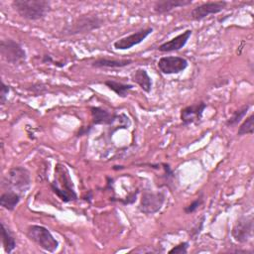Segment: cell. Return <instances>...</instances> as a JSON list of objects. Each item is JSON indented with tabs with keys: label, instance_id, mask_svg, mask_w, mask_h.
<instances>
[{
	"label": "cell",
	"instance_id": "cell-28",
	"mask_svg": "<svg viewBox=\"0 0 254 254\" xmlns=\"http://www.w3.org/2000/svg\"><path fill=\"white\" fill-rule=\"evenodd\" d=\"M163 249L159 248H154L152 246H140L137 249L131 250L130 252H135V253H158V252H163Z\"/></svg>",
	"mask_w": 254,
	"mask_h": 254
},
{
	"label": "cell",
	"instance_id": "cell-14",
	"mask_svg": "<svg viewBox=\"0 0 254 254\" xmlns=\"http://www.w3.org/2000/svg\"><path fill=\"white\" fill-rule=\"evenodd\" d=\"M89 109L92 118V125H113L115 121L120 118V115L111 113L98 106H91Z\"/></svg>",
	"mask_w": 254,
	"mask_h": 254
},
{
	"label": "cell",
	"instance_id": "cell-17",
	"mask_svg": "<svg viewBox=\"0 0 254 254\" xmlns=\"http://www.w3.org/2000/svg\"><path fill=\"white\" fill-rule=\"evenodd\" d=\"M132 80L137 83L143 91L146 93L151 92L152 89V78L144 68H137L132 74Z\"/></svg>",
	"mask_w": 254,
	"mask_h": 254
},
{
	"label": "cell",
	"instance_id": "cell-22",
	"mask_svg": "<svg viewBox=\"0 0 254 254\" xmlns=\"http://www.w3.org/2000/svg\"><path fill=\"white\" fill-rule=\"evenodd\" d=\"M254 132V114H250L239 126L237 136H244L247 134L252 135Z\"/></svg>",
	"mask_w": 254,
	"mask_h": 254
},
{
	"label": "cell",
	"instance_id": "cell-13",
	"mask_svg": "<svg viewBox=\"0 0 254 254\" xmlns=\"http://www.w3.org/2000/svg\"><path fill=\"white\" fill-rule=\"evenodd\" d=\"M191 32L192 31L190 29L186 30L185 32L176 36L175 38L161 44L158 47V51H160L162 53H170V52H176V51L183 49L187 45L189 39L190 38Z\"/></svg>",
	"mask_w": 254,
	"mask_h": 254
},
{
	"label": "cell",
	"instance_id": "cell-19",
	"mask_svg": "<svg viewBox=\"0 0 254 254\" xmlns=\"http://www.w3.org/2000/svg\"><path fill=\"white\" fill-rule=\"evenodd\" d=\"M104 84L113 92H115L119 97H126L128 92L134 87L133 84L130 83H122L113 79H107L104 81Z\"/></svg>",
	"mask_w": 254,
	"mask_h": 254
},
{
	"label": "cell",
	"instance_id": "cell-18",
	"mask_svg": "<svg viewBox=\"0 0 254 254\" xmlns=\"http://www.w3.org/2000/svg\"><path fill=\"white\" fill-rule=\"evenodd\" d=\"M22 196L12 190H4L0 195V204L3 208L12 211L20 202Z\"/></svg>",
	"mask_w": 254,
	"mask_h": 254
},
{
	"label": "cell",
	"instance_id": "cell-21",
	"mask_svg": "<svg viewBox=\"0 0 254 254\" xmlns=\"http://www.w3.org/2000/svg\"><path fill=\"white\" fill-rule=\"evenodd\" d=\"M251 107V104L250 103H247V104H244L242 106H240L238 109L234 110L232 115L226 120L225 122V125L227 127H233V126H236L238 123L241 122V120L246 116L248 110L250 109Z\"/></svg>",
	"mask_w": 254,
	"mask_h": 254
},
{
	"label": "cell",
	"instance_id": "cell-16",
	"mask_svg": "<svg viewBox=\"0 0 254 254\" xmlns=\"http://www.w3.org/2000/svg\"><path fill=\"white\" fill-rule=\"evenodd\" d=\"M133 63L130 59H108V58H98L92 62L91 65L93 67H124Z\"/></svg>",
	"mask_w": 254,
	"mask_h": 254
},
{
	"label": "cell",
	"instance_id": "cell-31",
	"mask_svg": "<svg viewBox=\"0 0 254 254\" xmlns=\"http://www.w3.org/2000/svg\"><path fill=\"white\" fill-rule=\"evenodd\" d=\"M91 129H92V126H82V127H80L78 132H77V137L88 135L90 133Z\"/></svg>",
	"mask_w": 254,
	"mask_h": 254
},
{
	"label": "cell",
	"instance_id": "cell-3",
	"mask_svg": "<svg viewBox=\"0 0 254 254\" xmlns=\"http://www.w3.org/2000/svg\"><path fill=\"white\" fill-rule=\"evenodd\" d=\"M12 7L25 20L43 19L51 10V3L45 0H14Z\"/></svg>",
	"mask_w": 254,
	"mask_h": 254
},
{
	"label": "cell",
	"instance_id": "cell-11",
	"mask_svg": "<svg viewBox=\"0 0 254 254\" xmlns=\"http://www.w3.org/2000/svg\"><path fill=\"white\" fill-rule=\"evenodd\" d=\"M153 28L152 27H147L141 30H138L137 32L130 34L126 37H123L117 41L114 42L113 47L116 50H129L133 48L134 46H137L141 44L150 34H152Z\"/></svg>",
	"mask_w": 254,
	"mask_h": 254
},
{
	"label": "cell",
	"instance_id": "cell-10",
	"mask_svg": "<svg viewBox=\"0 0 254 254\" xmlns=\"http://www.w3.org/2000/svg\"><path fill=\"white\" fill-rule=\"evenodd\" d=\"M226 5V1H208L202 3L191 10L190 18L194 21H200L209 15L221 12L222 10H224Z\"/></svg>",
	"mask_w": 254,
	"mask_h": 254
},
{
	"label": "cell",
	"instance_id": "cell-1",
	"mask_svg": "<svg viewBox=\"0 0 254 254\" xmlns=\"http://www.w3.org/2000/svg\"><path fill=\"white\" fill-rule=\"evenodd\" d=\"M53 192L64 202H69L77 199L73 183L69 171L64 164L58 163L55 167V176L50 184Z\"/></svg>",
	"mask_w": 254,
	"mask_h": 254
},
{
	"label": "cell",
	"instance_id": "cell-4",
	"mask_svg": "<svg viewBox=\"0 0 254 254\" xmlns=\"http://www.w3.org/2000/svg\"><path fill=\"white\" fill-rule=\"evenodd\" d=\"M26 235L38 247L47 252H55L59 247V241L45 226L32 224L28 226Z\"/></svg>",
	"mask_w": 254,
	"mask_h": 254
},
{
	"label": "cell",
	"instance_id": "cell-7",
	"mask_svg": "<svg viewBox=\"0 0 254 254\" xmlns=\"http://www.w3.org/2000/svg\"><path fill=\"white\" fill-rule=\"evenodd\" d=\"M0 53L3 60L9 64H22L26 61V52L23 47L12 39L1 40Z\"/></svg>",
	"mask_w": 254,
	"mask_h": 254
},
{
	"label": "cell",
	"instance_id": "cell-9",
	"mask_svg": "<svg viewBox=\"0 0 254 254\" xmlns=\"http://www.w3.org/2000/svg\"><path fill=\"white\" fill-rule=\"evenodd\" d=\"M158 67L160 71L164 74H177L184 71L189 63L185 58L177 56H167L162 57L158 61Z\"/></svg>",
	"mask_w": 254,
	"mask_h": 254
},
{
	"label": "cell",
	"instance_id": "cell-6",
	"mask_svg": "<svg viewBox=\"0 0 254 254\" xmlns=\"http://www.w3.org/2000/svg\"><path fill=\"white\" fill-rule=\"evenodd\" d=\"M165 200L166 192L164 190H144L138 205V209L145 214H154L163 207Z\"/></svg>",
	"mask_w": 254,
	"mask_h": 254
},
{
	"label": "cell",
	"instance_id": "cell-8",
	"mask_svg": "<svg viewBox=\"0 0 254 254\" xmlns=\"http://www.w3.org/2000/svg\"><path fill=\"white\" fill-rule=\"evenodd\" d=\"M231 235L238 243H246L253 235V215H242L234 223Z\"/></svg>",
	"mask_w": 254,
	"mask_h": 254
},
{
	"label": "cell",
	"instance_id": "cell-30",
	"mask_svg": "<svg viewBox=\"0 0 254 254\" xmlns=\"http://www.w3.org/2000/svg\"><path fill=\"white\" fill-rule=\"evenodd\" d=\"M35 94H42L45 90H46V86L42 83H37L35 85L32 86V89H31Z\"/></svg>",
	"mask_w": 254,
	"mask_h": 254
},
{
	"label": "cell",
	"instance_id": "cell-23",
	"mask_svg": "<svg viewBox=\"0 0 254 254\" xmlns=\"http://www.w3.org/2000/svg\"><path fill=\"white\" fill-rule=\"evenodd\" d=\"M202 203H203V195H202V192H200V194H199L191 203H190L189 205L185 206L184 211H185L187 214L192 213V212H194L195 210H197L198 207H199Z\"/></svg>",
	"mask_w": 254,
	"mask_h": 254
},
{
	"label": "cell",
	"instance_id": "cell-24",
	"mask_svg": "<svg viewBox=\"0 0 254 254\" xmlns=\"http://www.w3.org/2000/svg\"><path fill=\"white\" fill-rule=\"evenodd\" d=\"M204 220H205V216L202 215L195 223L194 225L190 228V237L191 239H196V237L199 235L200 231L202 230V227H203V224H204Z\"/></svg>",
	"mask_w": 254,
	"mask_h": 254
},
{
	"label": "cell",
	"instance_id": "cell-20",
	"mask_svg": "<svg viewBox=\"0 0 254 254\" xmlns=\"http://www.w3.org/2000/svg\"><path fill=\"white\" fill-rule=\"evenodd\" d=\"M1 238L4 251L8 254L11 253L16 248V239L4 222H1Z\"/></svg>",
	"mask_w": 254,
	"mask_h": 254
},
{
	"label": "cell",
	"instance_id": "cell-26",
	"mask_svg": "<svg viewBox=\"0 0 254 254\" xmlns=\"http://www.w3.org/2000/svg\"><path fill=\"white\" fill-rule=\"evenodd\" d=\"M190 243L185 241V242H181L178 245L174 246L171 250H169V253H175V254H187L188 253V248H189Z\"/></svg>",
	"mask_w": 254,
	"mask_h": 254
},
{
	"label": "cell",
	"instance_id": "cell-27",
	"mask_svg": "<svg viewBox=\"0 0 254 254\" xmlns=\"http://www.w3.org/2000/svg\"><path fill=\"white\" fill-rule=\"evenodd\" d=\"M9 92H10V86L5 84V82L2 80L1 87H0V103H1V105H4L6 103Z\"/></svg>",
	"mask_w": 254,
	"mask_h": 254
},
{
	"label": "cell",
	"instance_id": "cell-12",
	"mask_svg": "<svg viewBox=\"0 0 254 254\" xmlns=\"http://www.w3.org/2000/svg\"><path fill=\"white\" fill-rule=\"evenodd\" d=\"M206 107H207V104L204 101H199L183 108L181 110V115H180L183 125L187 126L192 123L199 122L202 118L203 111Z\"/></svg>",
	"mask_w": 254,
	"mask_h": 254
},
{
	"label": "cell",
	"instance_id": "cell-29",
	"mask_svg": "<svg viewBox=\"0 0 254 254\" xmlns=\"http://www.w3.org/2000/svg\"><path fill=\"white\" fill-rule=\"evenodd\" d=\"M42 63H44V64H55V65H57V66H59V67H63L65 64H63V63H59V62H55L54 60H53V58H52V56H50V55H44L43 56V58H42Z\"/></svg>",
	"mask_w": 254,
	"mask_h": 254
},
{
	"label": "cell",
	"instance_id": "cell-2",
	"mask_svg": "<svg viewBox=\"0 0 254 254\" xmlns=\"http://www.w3.org/2000/svg\"><path fill=\"white\" fill-rule=\"evenodd\" d=\"M32 179L28 169L22 166L13 167L8 170L2 178L1 188L4 190H12L24 196L30 190Z\"/></svg>",
	"mask_w": 254,
	"mask_h": 254
},
{
	"label": "cell",
	"instance_id": "cell-5",
	"mask_svg": "<svg viewBox=\"0 0 254 254\" xmlns=\"http://www.w3.org/2000/svg\"><path fill=\"white\" fill-rule=\"evenodd\" d=\"M103 25V20L96 15H83L72 23L67 24L63 29L64 36H73L78 34L89 33L93 30L100 28Z\"/></svg>",
	"mask_w": 254,
	"mask_h": 254
},
{
	"label": "cell",
	"instance_id": "cell-15",
	"mask_svg": "<svg viewBox=\"0 0 254 254\" xmlns=\"http://www.w3.org/2000/svg\"><path fill=\"white\" fill-rule=\"evenodd\" d=\"M191 3V0H159L155 2L153 10L155 13L162 15L171 12L175 8L185 7Z\"/></svg>",
	"mask_w": 254,
	"mask_h": 254
},
{
	"label": "cell",
	"instance_id": "cell-25",
	"mask_svg": "<svg viewBox=\"0 0 254 254\" xmlns=\"http://www.w3.org/2000/svg\"><path fill=\"white\" fill-rule=\"evenodd\" d=\"M139 193V190H136L135 191H132V192H130L125 198H111V200L112 201H119V202H121V203H123V204H132V203H134L135 201H136V198H137V194Z\"/></svg>",
	"mask_w": 254,
	"mask_h": 254
}]
</instances>
